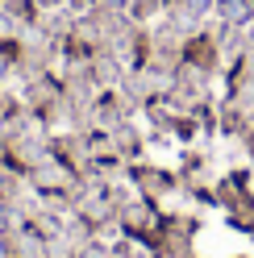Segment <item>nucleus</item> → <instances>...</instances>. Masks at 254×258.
<instances>
[{
  "mask_svg": "<svg viewBox=\"0 0 254 258\" xmlns=\"http://www.w3.org/2000/svg\"><path fill=\"white\" fill-rule=\"evenodd\" d=\"M246 42H250V50H254V25H250V38H246Z\"/></svg>",
  "mask_w": 254,
  "mask_h": 258,
  "instance_id": "obj_3",
  "label": "nucleus"
},
{
  "mask_svg": "<svg viewBox=\"0 0 254 258\" xmlns=\"http://www.w3.org/2000/svg\"><path fill=\"white\" fill-rule=\"evenodd\" d=\"M213 13L221 17V25H254V0H213Z\"/></svg>",
  "mask_w": 254,
  "mask_h": 258,
  "instance_id": "obj_1",
  "label": "nucleus"
},
{
  "mask_svg": "<svg viewBox=\"0 0 254 258\" xmlns=\"http://www.w3.org/2000/svg\"><path fill=\"white\" fill-rule=\"evenodd\" d=\"M79 258H117V246H108V241L96 233L92 241H84V246H79Z\"/></svg>",
  "mask_w": 254,
  "mask_h": 258,
  "instance_id": "obj_2",
  "label": "nucleus"
}]
</instances>
